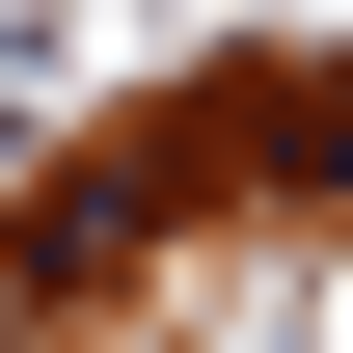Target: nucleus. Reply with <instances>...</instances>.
Instances as JSON below:
<instances>
[{
  "label": "nucleus",
  "instance_id": "nucleus-1",
  "mask_svg": "<svg viewBox=\"0 0 353 353\" xmlns=\"http://www.w3.org/2000/svg\"><path fill=\"white\" fill-rule=\"evenodd\" d=\"M245 163H299L326 218H353V54H326V82H245Z\"/></svg>",
  "mask_w": 353,
  "mask_h": 353
}]
</instances>
